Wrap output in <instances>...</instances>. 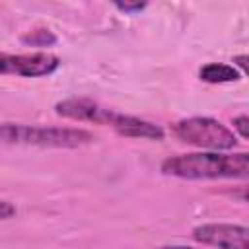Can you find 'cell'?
Wrapping results in <instances>:
<instances>
[{
	"label": "cell",
	"instance_id": "5",
	"mask_svg": "<svg viewBox=\"0 0 249 249\" xmlns=\"http://www.w3.org/2000/svg\"><path fill=\"white\" fill-rule=\"evenodd\" d=\"M58 66H60V58L51 53H27V54L0 53V74L39 78L56 72Z\"/></svg>",
	"mask_w": 249,
	"mask_h": 249
},
{
	"label": "cell",
	"instance_id": "3",
	"mask_svg": "<svg viewBox=\"0 0 249 249\" xmlns=\"http://www.w3.org/2000/svg\"><path fill=\"white\" fill-rule=\"evenodd\" d=\"M2 144H23L43 148H78L93 142V134L84 128L70 126H39L19 123H0Z\"/></svg>",
	"mask_w": 249,
	"mask_h": 249
},
{
	"label": "cell",
	"instance_id": "4",
	"mask_svg": "<svg viewBox=\"0 0 249 249\" xmlns=\"http://www.w3.org/2000/svg\"><path fill=\"white\" fill-rule=\"evenodd\" d=\"M173 134L193 146L206 150H231L237 144V136L226 124L212 117H189L171 126Z\"/></svg>",
	"mask_w": 249,
	"mask_h": 249
},
{
	"label": "cell",
	"instance_id": "10",
	"mask_svg": "<svg viewBox=\"0 0 249 249\" xmlns=\"http://www.w3.org/2000/svg\"><path fill=\"white\" fill-rule=\"evenodd\" d=\"M247 124H249V119H247V115H239V117H235V119H233V128L237 130V134H239L243 140H247V136H249Z\"/></svg>",
	"mask_w": 249,
	"mask_h": 249
},
{
	"label": "cell",
	"instance_id": "7",
	"mask_svg": "<svg viewBox=\"0 0 249 249\" xmlns=\"http://www.w3.org/2000/svg\"><path fill=\"white\" fill-rule=\"evenodd\" d=\"M198 76L202 82H208V84H228V82H237L241 78V72L230 64L210 62L198 70Z\"/></svg>",
	"mask_w": 249,
	"mask_h": 249
},
{
	"label": "cell",
	"instance_id": "12",
	"mask_svg": "<svg viewBox=\"0 0 249 249\" xmlns=\"http://www.w3.org/2000/svg\"><path fill=\"white\" fill-rule=\"evenodd\" d=\"M233 62H235V64L241 68V72L245 74V68H247V56H245V54H239V56L233 58Z\"/></svg>",
	"mask_w": 249,
	"mask_h": 249
},
{
	"label": "cell",
	"instance_id": "2",
	"mask_svg": "<svg viewBox=\"0 0 249 249\" xmlns=\"http://www.w3.org/2000/svg\"><path fill=\"white\" fill-rule=\"evenodd\" d=\"M54 113L64 119H72V121H86V123L111 126L121 136H128V138H148V140L163 138L161 126H158L150 121H144L140 117L117 113V111L107 109V107L99 105L97 101H91L86 97L62 99L54 105Z\"/></svg>",
	"mask_w": 249,
	"mask_h": 249
},
{
	"label": "cell",
	"instance_id": "8",
	"mask_svg": "<svg viewBox=\"0 0 249 249\" xmlns=\"http://www.w3.org/2000/svg\"><path fill=\"white\" fill-rule=\"evenodd\" d=\"M21 43L31 47H51L56 43V35L51 29H33L21 37Z\"/></svg>",
	"mask_w": 249,
	"mask_h": 249
},
{
	"label": "cell",
	"instance_id": "13",
	"mask_svg": "<svg viewBox=\"0 0 249 249\" xmlns=\"http://www.w3.org/2000/svg\"><path fill=\"white\" fill-rule=\"evenodd\" d=\"M158 249H196V247H189V245H163Z\"/></svg>",
	"mask_w": 249,
	"mask_h": 249
},
{
	"label": "cell",
	"instance_id": "6",
	"mask_svg": "<svg viewBox=\"0 0 249 249\" xmlns=\"http://www.w3.org/2000/svg\"><path fill=\"white\" fill-rule=\"evenodd\" d=\"M193 239L218 249H247L249 230L239 224H200L193 230Z\"/></svg>",
	"mask_w": 249,
	"mask_h": 249
},
{
	"label": "cell",
	"instance_id": "9",
	"mask_svg": "<svg viewBox=\"0 0 249 249\" xmlns=\"http://www.w3.org/2000/svg\"><path fill=\"white\" fill-rule=\"evenodd\" d=\"M115 8L117 10H121V12H124V14H138V12H142L144 8H146V2H134V4H128V2H115Z\"/></svg>",
	"mask_w": 249,
	"mask_h": 249
},
{
	"label": "cell",
	"instance_id": "11",
	"mask_svg": "<svg viewBox=\"0 0 249 249\" xmlns=\"http://www.w3.org/2000/svg\"><path fill=\"white\" fill-rule=\"evenodd\" d=\"M16 216V206L8 200H0V220H8Z\"/></svg>",
	"mask_w": 249,
	"mask_h": 249
},
{
	"label": "cell",
	"instance_id": "1",
	"mask_svg": "<svg viewBox=\"0 0 249 249\" xmlns=\"http://www.w3.org/2000/svg\"><path fill=\"white\" fill-rule=\"evenodd\" d=\"M161 173L179 179H245L249 175V154L193 152L171 156L161 163Z\"/></svg>",
	"mask_w": 249,
	"mask_h": 249
}]
</instances>
